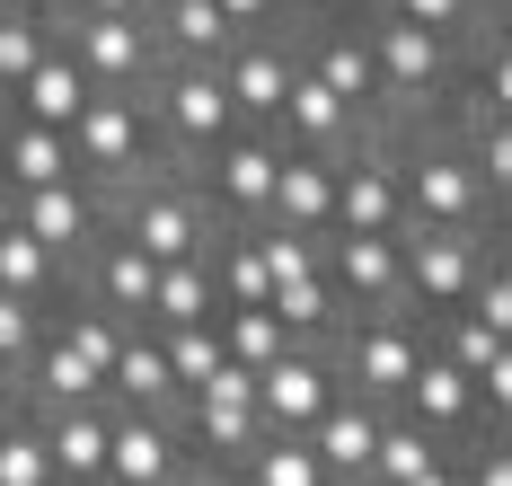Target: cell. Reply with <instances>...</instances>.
I'll return each instance as SVG.
<instances>
[{
	"label": "cell",
	"mask_w": 512,
	"mask_h": 486,
	"mask_svg": "<svg viewBox=\"0 0 512 486\" xmlns=\"http://www.w3.org/2000/svg\"><path fill=\"white\" fill-rule=\"evenodd\" d=\"M398 230H486L495 204L468 168V142L442 115H398Z\"/></svg>",
	"instance_id": "cell-1"
},
{
	"label": "cell",
	"mask_w": 512,
	"mask_h": 486,
	"mask_svg": "<svg viewBox=\"0 0 512 486\" xmlns=\"http://www.w3.org/2000/svg\"><path fill=\"white\" fill-rule=\"evenodd\" d=\"M98 204H106V230L133 239L151 266H168V257H204L212 221H221L204 204V186H195V168H151V177L115 186V195H98Z\"/></svg>",
	"instance_id": "cell-2"
},
{
	"label": "cell",
	"mask_w": 512,
	"mask_h": 486,
	"mask_svg": "<svg viewBox=\"0 0 512 486\" xmlns=\"http://www.w3.org/2000/svg\"><path fill=\"white\" fill-rule=\"evenodd\" d=\"M151 168H177L168 142H159V124H151V98L142 89H98L80 107V124H71V177L115 195V186H133Z\"/></svg>",
	"instance_id": "cell-3"
},
{
	"label": "cell",
	"mask_w": 512,
	"mask_h": 486,
	"mask_svg": "<svg viewBox=\"0 0 512 486\" xmlns=\"http://www.w3.org/2000/svg\"><path fill=\"white\" fill-rule=\"evenodd\" d=\"M142 98H151V124H159V142H168L177 168H195L204 151H221L230 133H248L212 62H159L151 80H142Z\"/></svg>",
	"instance_id": "cell-4"
},
{
	"label": "cell",
	"mask_w": 512,
	"mask_h": 486,
	"mask_svg": "<svg viewBox=\"0 0 512 486\" xmlns=\"http://www.w3.org/2000/svg\"><path fill=\"white\" fill-rule=\"evenodd\" d=\"M212 71H221V89H230L239 124H248V133H265V124H274V107H283V89H292V71H301V18L239 36Z\"/></svg>",
	"instance_id": "cell-5"
},
{
	"label": "cell",
	"mask_w": 512,
	"mask_h": 486,
	"mask_svg": "<svg viewBox=\"0 0 512 486\" xmlns=\"http://www.w3.org/2000/svg\"><path fill=\"white\" fill-rule=\"evenodd\" d=\"M336 389H345L336 345H292V354H274L256 372V416H265V433H309L336 407Z\"/></svg>",
	"instance_id": "cell-6"
},
{
	"label": "cell",
	"mask_w": 512,
	"mask_h": 486,
	"mask_svg": "<svg viewBox=\"0 0 512 486\" xmlns=\"http://www.w3.org/2000/svg\"><path fill=\"white\" fill-rule=\"evenodd\" d=\"M53 45L80 62L98 89H142V80L159 71L151 18H53Z\"/></svg>",
	"instance_id": "cell-7"
},
{
	"label": "cell",
	"mask_w": 512,
	"mask_h": 486,
	"mask_svg": "<svg viewBox=\"0 0 512 486\" xmlns=\"http://www.w3.org/2000/svg\"><path fill=\"white\" fill-rule=\"evenodd\" d=\"M274 160H283V142H265V133H230L221 151H204L195 160V186H204V204L221 221H265V204H274Z\"/></svg>",
	"instance_id": "cell-8"
},
{
	"label": "cell",
	"mask_w": 512,
	"mask_h": 486,
	"mask_svg": "<svg viewBox=\"0 0 512 486\" xmlns=\"http://www.w3.org/2000/svg\"><path fill=\"white\" fill-rule=\"evenodd\" d=\"M18 230L45 239L62 266H80V257L98 248V230H106V204H98V186L53 177V186H27V195H18Z\"/></svg>",
	"instance_id": "cell-9"
},
{
	"label": "cell",
	"mask_w": 512,
	"mask_h": 486,
	"mask_svg": "<svg viewBox=\"0 0 512 486\" xmlns=\"http://www.w3.org/2000/svg\"><path fill=\"white\" fill-rule=\"evenodd\" d=\"M106 478H115V486H177V478H186L177 416H133V407H106Z\"/></svg>",
	"instance_id": "cell-10"
},
{
	"label": "cell",
	"mask_w": 512,
	"mask_h": 486,
	"mask_svg": "<svg viewBox=\"0 0 512 486\" xmlns=\"http://www.w3.org/2000/svg\"><path fill=\"white\" fill-rule=\"evenodd\" d=\"M398 416H407V425H424L433 442H451V451H460V433H468V425H486V407H477V380H468L460 363H442L433 345H424L415 380L398 389Z\"/></svg>",
	"instance_id": "cell-11"
},
{
	"label": "cell",
	"mask_w": 512,
	"mask_h": 486,
	"mask_svg": "<svg viewBox=\"0 0 512 486\" xmlns=\"http://www.w3.org/2000/svg\"><path fill=\"white\" fill-rule=\"evenodd\" d=\"M265 221H283V230H301V239H327V230H336V160H327V151H292V142H283Z\"/></svg>",
	"instance_id": "cell-12"
},
{
	"label": "cell",
	"mask_w": 512,
	"mask_h": 486,
	"mask_svg": "<svg viewBox=\"0 0 512 486\" xmlns=\"http://www.w3.org/2000/svg\"><path fill=\"white\" fill-rule=\"evenodd\" d=\"M371 115H354L336 89H318L309 71H292V89H283V107L265 124V142H292V151H336V142H354Z\"/></svg>",
	"instance_id": "cell-13"
},
{
	"label": "cell",
	"mask_w": 512,
	"mask_h": 486,
	"mask_svg": "<svg viewBox=\"0 0 512 486\" xmlns=\"http://www.w3.org/2000/svg\"><path fill=\"white\" fill-rule=\"evenodd\" d=\"M106 407H133V416H177V380L159 363V336L151 327H124V345H115V363L98 380Z\"/></svg>",
	"instance_id": "cell-14"
},
{
	"label": "cell",
	"mask_w": 512,
	"mask_h": 486,
	"mask_svg": "<svg viewBox=\"0 0 512 486\" xmlns=\"http://www.w3.org/2000/svg\"><path fill=\"white\" fill-rule=\"evenodd\" d=\"M89 98H98V80H89L80 62L62 54V45H45V62H36V71L9 89V115H27V124H53V133H71Z\"/></svg>",
	"instance_id": "cell-15"
},
{
	"label": "cell",
	"mask_w": 512,
	"mask_h": 486,
	"mask_svg": "<svg viewBox=\"0 0 512 486\" xmlns=\"http://www.w3.org/2000/svg\"><path fill=\"white\" fill-rule=\"evenodd\" d=\"M142 18H151L159 62H221L230 45H239V36H230V18H221L212 0H151Z\"/></svg>",
	"instance_id": "cell-16"
},
{
	"label": "cell",
	"mask_w": 512,
	"mask_h": 486,
	"mask_svg": "<svg viewBox=\"0 0 512 486\" xmlns=\"http://www.w3.org/2000/svg\"><path fill=\"white\" fill-rule=\"evenodd\" d=\"M27 416H36V407H27ZM36 425H45V451H53V478L62 486H98L106 478V398L98 407H53Z\"/></svg>",
	"instance_id": "cell-17"
},
{
	"label": "cell",
	"mask_w": 512,
	"mask_h": 486,
	"mask_svg": "<svg viewBox=\"0 0 512 486\" xmlns=\"http://www.w3.org/2000/svg\"><path fill=\"white\" fill-rule=\"evenodd\" d=\"M53 177H71V133L27 124V115L0 107V186L27 195V186H53Z\"/></svg>",
	"instance_id": "cell-18"
},
{
	"label": "cell",
	"mask_w": 512,
	"mask_h": 486,
	"mask_svg": "<svg viewBox=\"0 0 512 486\" xmlns=\"http://www.w3.org/2000/svg\"><path fill=\"white\" fill-rule=\"evenodd\" d=\"M0 292H18V301H62V292H71V266H62V257H53L45 239H27V230H18V221H9V230H0Z\"/></svg>",
	"instance_id": "cell-19"
},
{
	"label": "cell",
	"mask_w": 512,
	"mask_h": 486,
	"mask_svg": "<svg viewBox=\"0 0 512 486\" xmlns=\"http://www.w3.org/2000/svg\"><path fill=\"white\" fill-rule=\"evenodd\" d=\"M221 301H212V266L204 257H168L159 266V283H151V319L142 327H204Z\"/></svg>",
	"instance_id": "cell-20"
},
{
	"label": "cell",
	"mask_w": 512,
	"mask_h": 486,
	"mask_svg": "<svg viewBox=\"0 0 512 486\" xmlns=\"http://www.w3.org/2000/svg\"><path fill=\"white\" fill-rule=\"evenodd\" d=\"M442 451H451V442H433L424 425H407V416L389 407V416H380V442H371V469H362V486H407V478H424Z\"/></svg>",
	"instance_id": "cell-21"
},
{
	"label": "cell",
	"mask_w": 512,
	"mask_h": 486,
	"mask_svg": "<svg viewBox=\"0 0 512 486\" xmlns=\"http://www.w3.org/2000/svg\"><path fill=\"white\" fill-rule=\"evenodd\" d=\"M230 478H239V486H327V469L309 460L301 433H256L248 451L230 460Z\"/></svg>",
	"instance_id": "cell-22"
},
{
	"label": "cell",
	"mask_w": 512,
	"mask_h": 486,
	"mask_svg": "<svg viewBox=\"0 0 512 486\" xmlns=\"http://www.w3.org/2000/svg\"><path fill=\"white\" fill-rule=\"evenodd\" d=\"M151 336H159V363H168V380H177V407H186V398H195V389L230 363L212 319H204V327H151Z\"/></svg>",
	"instance_id": "cell-23"
},
{
	"label": "cell",
	"mask_w": 512,
	"mask_h": 486,
	"mask_svg": "<svg viewBox=\"0 0 512 486\" xmlns=\"http://www.w3.org/2000/svg\"><path fill=\"white\" fill-rule=\"evenodd\" d=\"M212 327H221V354L248 363V372H265L274 354H292V336L274 327V310H212Z\"/></svg>",
	"instance_id": "cell-24"
},
{
	"label": "cell",
	"mask_w": 512,
	"mask_h": 486,
	"mask_svg": "<svg viewBox=\"0 0 512 486\" xmlns=\"http://www.w3.org/2000/svg\"><path fill=\"white\" fill-rule=\"evenodd\" d=\"M0 486H62L53 478V451H45V425L18 407L9 416V433H0Z\"/></svg>",
	"instance_id": "cell-25"
},
{
	"label": "cell",
	"mask_w": 512,
	"mask_h": 486,
	"mask_svg": "<svg viewBox=\"0 0 512 486\" xmlns=\"http://www.w3.org/2000/svg\"><path fill=\"white\" fill-rule=\"evenodd\" d=\"M460 319H477L486 336H512V266H504V248H486L477 283L460 292Z\"/></svg>",
	"instance_id": "cell-26"
},
{
	"label": "cell",
	"mask_w": 512,
	"mask_h": 486,
	"mask_svg": "<svg viewBox=\"0 0 512 486\" xmlns=\"http://www.w3.org/2000/svg\"><path fill=\"white\" fill-rule=\"evenodd\" d=\"M45 45H53V27L45 18H18V9H0V107H9V89L45 62Z\"/></svg>",
	"instance_id": "cell-27"
},
{
	"label": "cell",
	"mask_w": 512,
	"mask_h": 486,
	"mask_svg": "<svg viewBox=\"0 0 512 486\" xmlns=\"http://www.w3.org/2000/svg\"><path fill=\"white\" fill-rule=\"evenodd\" d=\"M256 257H265V274L274 283H301V274H318V239H301V230H283V221H248Z\"/></svg>",
	"instance_id": "cell-28"
},
{
	"label": "cell",
	"mask_w": 512,
	"mask_h": 486,
	"mask_svg": "<svg viewBox=\"0 0 512 486\" xmlns=\"http://www.w3.org/2000/svg\"><path fill=\"white\" fill-rule=\"evenodd\" d=\"M45 345V301H18V292H0V354L27 372V354Z\"/></svg>",
	"instance_id": "cell-29"
},
{
	"label": "cell",
	"mask_w": 512,
	"mask_h": 486,
	"mask_svg": "<svg viewBox=\"0 0 512 486\" xmlns=\"http://www.w3.org/2000/svg\"><path fill=\"white\" fill-rule=\"evenodd\" d=\"M221 18H230V36H256V27H283L274 18V0H212Z\"/></svg>",
	"instance_id": "cell-30"
},
{
	"label": "cell",
	"mask_w": 512,
	"mask_h": 486,
	"mask_svg": "<svg viewBox=\"0 0 512 486\" xmlns=\"http://www.w3.org/2000/svg\"><path fill=\"white\" fill-rule=\"evenodd\" d=\"M151 0H62V18H142Z\"/></svg>",
	"instance_id": "cell-31"
},
{
	"label": "cell",
	"mask_w": 512,
	"mask_h": 486,
	"mask_svg": "<svg viewBox=\"0 0 512 486\" xmlns=\"http://www.w3.org/2000/svg\"><path fill=\"white\" fill-rule=\"evenodd\" d=\"M177 486H239V478H230V469H212V460H186V478H177Z\"/></svg>",
	"instance_id": "cell-32"
},
{
	"label": "cell",
	"mask_w": 512,
	"mask_h": 486,
	"mask_svg": "<svg viewBox=\"0 0 512 486\" xmlns=\"http://www.w3.org/2000/svg\"><path fill=\"white\" fill-rule=\"evenodd\" d=\"M407 486H460V460H451V451H442V460H433V469H424V478H407Z\"/></svg>",
	"instance_id": "cell-33"
},
{
	"label": "cell",
	"mask_w": 512,
	"mask_h": 486,
	"mask_svg": "<svg viewBox=\"0 0 512 486\" xmlns=\"http://www.w3.org/2000/svg\"><path fill=\"white\" fill-rule=\"evenodd\" d=\"M0 9H18V18H45V27L62 18V0H0Z\"/></svg>",
	"instance_id": "cell-34"
},
{
	"label": "cell",
	"mask_w": 512,
	"mask_h": 486,
	"mask_svg": "<svg viewBox=\"0 0 512 486\" xmlns=\"http://www.w3.org/2000/svg\"><path fill=\"white\" fill-rule=\"evenodd\" d=\"M0 407H18V363L0 354Z\"/></svg>",
	"instance_id": "cell-35"
},
{
	"label": "cell",
	"mask_w": 512,
	"mask_h": 486,
	"mask_svg": "<svg viewBox=\"0 0 512 486\" xmlns=\"http://www.w3.org/2000/svg\"><path fill=\"white\" fill-rule=\"evenodd\" d=\"M9 221H18V195H9V186H0V230H9Z\"/></svg>",
	"instance_id": "cell-36"
},
{
	"label": "cell",
	"mask_w": 512,
	"mask_h": 486,
	"mask_svg": "<svg viewBox=\"0 0 512 486\" xmlns=\"http://www.w3.org/2000/svg\"><path fill=\"white\" fill-rule=\"evenodd\" d=\"M9 416H18V407H0V433H9Z\"/></svg>",
	"instance_id": "cell-37"
},
{
	"label": "cell",
	"mask_w": 512,
	"mask_h": 486,
	"mask_svg": "<svg viewBox=\"0 0 512 486\" xmlns=\"http://www.w3.org/2000/svg\"><path fill=\"white\" fill-rule=\"evenodd\" d=\"M98 486H115V478H98Z\"/></svg>",
	"instance_id": "cell-38"
}]
</instances>
